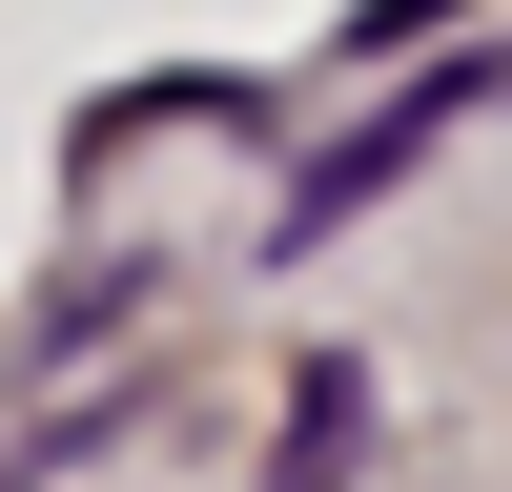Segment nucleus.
I'll return each instance as SVG.
<instances>
[{
	"label": "nucleus",
	"mask_w": 512,
	"mask_h": 492,
	"mask_svg": "<svg viewBox=\"0 0 512 492\" xmlns=\"http://www.w3.org/2000/svg\"><path fill=\"white\" fill-rule=\"evenodd\" d=\"M472 103H492V82H410V103H390V123H349V144H328V164H308V185H287V246H328V226H349V205H369V185H410V164H431V144H451V123H472Z\"/></svg>",
	"instance_id": "obj_1"
},
{
	"label": "nucleus",
	"mask_w": 512,
	"mask_h": 492,
	"mask_svg": "<svg viewBox=\"0 0 512 492\" xmlns=\"http://www.w3.org/2000/svg\"><path fill=\"white\" fill-rule=\"evenodd\" d=\"M349 431H369V390H349V369H308V410H287V492L349 472Z\"/></svg>",
	"instance_id": "obj_2"
},
{
	"label": "nucleus",
	"mask_w": 512,
	"mask_h": 492,
	"mask_svg": "<svg viewBox=\"0 0 512 492\" xmlns=\"http://www.w3.org/2000/svg\"><path fill=\"white\" fill-rule=\"evenodd\" d=\"M451 21V0H349V41H431Z\"/></svg>",
	"instance_id": "obj_3"
}]
</instances>
